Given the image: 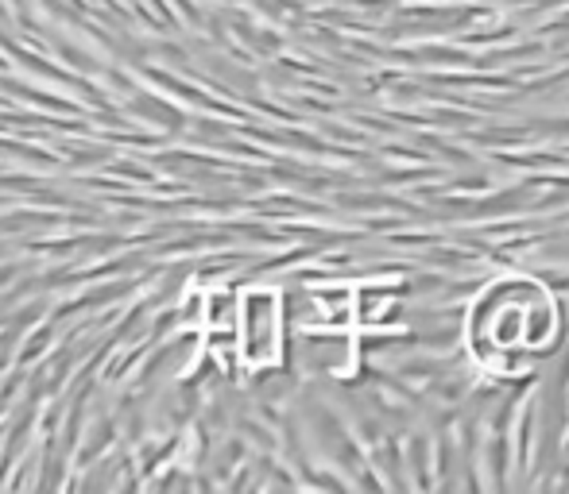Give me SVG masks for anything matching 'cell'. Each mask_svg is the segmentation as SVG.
<instances>
[{
	"label": "cell",
	"mask_w": 569,
	"mask_h": 494,
	"mask_svg": "<svg viewBox=\"0 0 569 494\" xmlns=\"http://www.w3.org/2000/svg\"><path fill=\"white\" fill-rule=\"evenodd\" d=\"M275 293H252L248 298V363L264 367L279 356V309Z\"/></svg>",
	"instance_id": "1"
}]
</instances>
